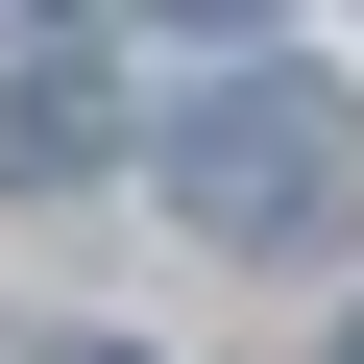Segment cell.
Listing matches in <instances>:
<instances>
[{"label": "cell", "instance_id": "cell-4", "mask_svg": "<svg viewBox=\"0 0 364 364\" xmlns=\"http://www.w3.org/2000/svg\"><path fill=\"white\" fill-rule=\"evenodd\" d=\"M25 364H146V340H25Z\"/></svg>", "mask_w": 364, "mask_h": 364}, {"label": "cell", "instance_id": "cell-2", "mask_svg": "<svg viewBox=\"0 0 364 364\" xmlns=\"http://www.w3.org/2000/svg\"><path fill=\"white\" fill-rule=\"evenodd\" d=\"M122 122H97V73H0V170H25V195H73Z\"/></svg>", "mask_w": 364, "mask_h": 364}, {"label": "cell", "instance_id": "cell-3", "mask_svg": "<svg viewBox=\"0 0 364 364\" xmlns=\"http://www.w3.org/2000/svg\"><path fill=\"white\" fill-rule=\"evenodd\" d=\"M146 25H195V49H243V25H267V0H146Z\"/></svg>", "mask_w": 364, "mask_h": 364}, {"label": "cell", "instance_id": "cell-1", "mask_svg": "<svg viewBox=\"0 0 364 364\" xmlns=\"http://www.w3.org/2000/svg\"><path fill=\"white\" fill-rule=\"evenodd\" d=\"M170 219H195L219 267H340L364 243V97L340 73H219L195 122H170Z\"/></svg>", "mask_w": 364, "mask_h": 364}]
</instances>
